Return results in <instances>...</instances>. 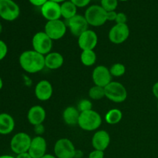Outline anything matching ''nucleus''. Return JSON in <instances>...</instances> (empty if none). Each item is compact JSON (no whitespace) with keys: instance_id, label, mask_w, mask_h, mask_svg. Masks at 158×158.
I'll return each instance as SVG.
<instances>
[{"instance_id":"obj_30","label":"nucleus","mask_w":158,"mask_h":158,"mask_svg":"<svg viewBox=\"0 0 158 158\" xmlns=\"http://www.w3.org/2000/svg\"><path fill=\"white\" fill-rule=\"evenodd\" d=\"M115 22L117 24H127V17L126 14L123 13V12H119V13H117Z\"/></svg>"},{"instance_id":"obj_7","label":"nucleus","mask_w":158,"mask_h":158,"mask_svg":"<svg viewBox=\"0 0 158 158\" xmlns=\"http://www.w3.org/2000/svg\"><path fill=\"white\" fill-rule=\"evenodd\" d=\"M53 151L57 158H74L77 150L69 139L60 138L55 143Z\"/></svg>"},{"instance_id":"obj_16","label":"nucleus","mask_w":158,"mask_h":158,"mask_svg":"<svg viewBox=\"0 0 158 158\" xmlns=\"http://www.w3.org/2000/svg\"><path fill=\"white\" fill-rule=\"evenodd\" d=\"M35 96L40 101H47L52 97L53 88L49 81L42 80L37 83L35 86Z\"/></svg>"},{"instance_id":"obj_43","label":"nucleus","mask_w":158,"mask_h":158,"mask_svg":"<svg viewBox=\"0 0 158 158\" xmlns=\"http://www.w3.org/2000/svg\"><path fill=\"white\" fill-rule=\"evenodd\" d=\"M118 1H122V2H126V1H127V0H118Z\"/></svg>"},{"instance_id":"obj_9","label":"nucleus","mask_w":158,"mask_h":158,"mask_svg":"<svg viewBox=\"0 0 158 158\" xmlns=\"http://www.w3.org/2000/svg\"><path fill=\"white\" fill-rule=\"evenodd\" d=\"M19 6L12 0H0V17L6 21L12 22L19 16Z\"/></svg>"},{"instance_id":"obj_18","label":"nucleus","mask_w":158,"mask_h":158,"mask_svg":"<svg viewBox=\"0 0 158 158\" xmlns=\"http://www.w3.org/2000/svg\"><path fill=\"white\" fill-rule=\"evenodd\" d=\"M46 117V113L44 108L40 105L32 106L27 113V120L32 126L42 124Z\"/></svg>"},{"instance_id":"obj_20","label":"nucleus","mask_w":158,"mask_h":158,"mask_svg":"<svg viewBox=\"0 0 158 158\" xmlns=\"http://www.w3.org/2000/svg\"><path fill=\"white\" fill-rule=\"evenodd\" d=\"M15 123L13 117L9 114H0V134L8 135L14 131Z\"/></svg>"},{"instance_id":"obj_22","label":"nucleus","mask_w":158,"mask_h":158,"mask_svg":"<svg viewBox=\"0 0 158 158\" xmlns=\"http://www.w3.org/2000/svg\"><path fill=\"white\" fill-rule=\"evenodd\" d=\"M77 12V7L71 1H66L61 5V15L62 17L67 20L70 19L75 16Z\"/></svg>"},{"instance_id":"obj_4","label":"nucleus","mask_w":158,"mask_h":158,"mask_svg":"<svg viewBox=\"0 0 158 158\" xmlns=\"http://www.w3.org/2000/svg\"><path fill=\"white\" fill-rule=\"evenodd\" d=\"M106 13L107 12L101 6L93 5L86 9L84 16L88 24L94 27H99L107 21Z\"/></svg>"},{"instance_id":"obj_19","label":"nucleus","mask_w":158,"mask_h":158,"mask_svg":"<svg viewBox=\"0 0 158 158\" xmlns=\"http://www.w3.org/2000/svg\"><path fill=\"white\" fill-rule=\"evenodd\" d=\"M64 63L63 55L58 52H50L45 56V66L49 69L55 70L62 67Z\"/></svg>"},{"instance_id":"obj_23","label":"nucleus","mask_w":158,"mask_h":158,"mask_svg":"<svg viewBox=\"0 0 158 158\" xmlns=\"http://www.w3.org/2000/svg\"><path fill=\"white\" fill-rule=\"evenodd\" d=\"M123 119V113L117 108H114L108 111L105 115V121L110 125H115L120 123Z\"/></svg>"},{"instance_id":"obj_27","label":"nucleus","mask_w":158,"mask_h":158,"mask_svg":"<svg viewBox=\"0 0 158 158\" xmlns=\"http://www.w3.org/2000/svg\"><path fill=\"white\" fill-rule=\"evenodd\" d=\"M118 6V0H101V6L106 11H115Z\"/></svg>"},{"instance_id":"obj_28","label":"nucleus","mask_w":158,"mask_h":158,"mask_svg":"<svg viewBox=\"0 0 158 158\" xmlns=\"http://www.w3.org/2000/svg\"><path fill=\"white\" fill-rule=\"evenodd\" d=\"M92 108V102L89 100H87V99H83V100H80L78 103V106H77V109L79 110L80 113L91 110H93Z\"/></svg>"},{"instance_id":"obj_3","label":"nucleus","mask_w":158,"mask_h":158,"mask_svg":"<svg viewBox=\"0 0 158 158\" xmlns=\"http://www.w3.org/2000/svg\"><path fill=\"white\" fill-rule=\"evenodd\" d=\"M105 97L114 103H123L127 97L126 87L120 82L111 81L104 87Z\"/></svg>"},{"instance_id":"obj_29","label":"nucleus","mask_w":158,"mask_h":158,"mask_svg":"<svg viewBox=\"0 0 158 158\" xmlns=\"http://www.w3.org/2000/svg\"><path fill=\"white\" fill-rule=\"evenodd\" d=\"M8 53L7 44L3 40H0V61L6 58Z\"/></svg>"},{"instance_id":"obj_33","label":"nucleus","mask_w":158,"mask_h":158,"mask_svg":"<svg viewBox=\"0 0 158 158\" xmlns=\"http://www.w3.org/2000/svg\"><path fill=\"white\" fill-rule=\"evenodd\" d=\"M34 132L36 134V136H42L43 133L45 132V127L43 124H39L36 126H34Z\"/></svg>"},{"instance_id":"obj_17","label":"nucleus","mask_w":158,"mask_h":158,"mask_svg":"<svg viewBox=\"0 0 158 158\" xmlns=\"http://www.w3.org/2000/svg\"><path fill=\"white\" fill-rule=\"evenodd\" d=\"M110 143V136L104 130L97 131L92 137V146L94 150L105 151Z\"/></svg>"},{"instance_id":"obj_36","label":"nucleus","mask_w":158,"mask_h":158,"mask_svg":"<svg viewBox=\"0 0 158 158\" xmlns=\"http://www.w3.org/2000/svg\"><path fill=\"white\" fill-rule=\"evenodd\" d=\"M152 92L154 97L158 100V82L155 83L152 87Z\"/></svg>"},{"instance_id":"obj_13","label":"nucleus","mask_w":158,"mask_h":158,"mask_svg":"<svg viewBox=\"0 0 158 158\" xmlns=\"http://www.w3.org/2000/svg\"><path fill=\"white\" fill-rule=\"evenodd\" d=\"M98 43V36L94 31L87 29L78 37L79 47L83 50H94Z\"/></svg>"},{"instance_id":"obj_6","label":"nucleus","mask_w":158,"mask_h":158,"mask_svg":"<svg viewBox=\"0 0 158 158\" xmlns=\"http://www.w3.org/2000/svg\"><path fill=\"white\" fill-rule=\"evenodd\" d=\"M32 138L25 132L15 134L12 137L10 141V148L13 153L16 154H23L29 151Z\"/></svg>"},{"instance_id":"obj_8","label":"nucleus","mask_w":158,"mask_h":158,"mask_svg":"<svg viewBox=\"0 0 158 158\" xmlns=\"http://www.w3.org/2000/svg\"><path fill=\"white\" fill-rule=\"evenodd\" d=\"M67 30L66 23L61 19L47 21L44 27V32L52 40H59L63 38Z\"/></svg>"},{"instance_id":"obj_15","label":"nucleus","mask_w":158,"mask_h":158,"mask_svg":"<svg viewBox=\"0 0 158 158\" xmlns=\"http://www.w3.org/2000/svg\"><path fill=\"white\" fill-rule=\"evenodd\" d=\"M47 143L43 136H35L32 138L30 148L28 153L32 158H41L46 154Z\"/></svg>"},{"instance_id":"obj_34","label":"nucleus","mask_w":158,"mask_h":158,"mask_svg":"<svg viewBox=\"0 0 158 158\" xmlns=\"http://www.w3.org/2000/svg\"><path fill=\"white\" fill-rule=\"evenodd\" d=\"M117 15V13L115 11L107 12V13H106V19H107V21H115Z\"/></svg>"},{"instance_id":"obj_35","label":"nucleus","mask_w":158,"mask_h":158,"mask_svg":"<svg viewBox=\"0 0 158 158\" xmlns=\"http://www.w3.org/2000/svg\"><path fill=\"white\" fill-rule=\"evenodd\" d=\"M29 2L35 6H43L49 0H29Z\"/></svg>"},{"instance_id":"obj_12","label":"nucleus","mask_w":158,"mask_h":158,"mask_svg":"<svg viewBox=\"0 0 158 158\" xmlns=\"http://www.w3.org/2000/svg\"><path fill=\"white\" fill-rule=\"evenodd\" d=\"M66 26L69 28L72 35L79 37L83 32L87 30L89 24L85 16L81 15H76L70 19L67 20Z\"/></svg>"},{"instance_id":"obj_1","label":"nucleus","mask_w":158,"mask_h":158,"mask_svg":"<svg viewBox=\"0 0 158 158\" xmlns=\"http://www.w3.org/2000/svg\"><path fill=\"white\" fill-rule=\"evenodd\" d=\"M20 66L28 73H36L43 70L45 66V56L33 49L22 52L19 58Z\"/></svg>"},{"instance_id":"obj_24","label":"nucleus","mask_w":158,"mask_h":158,"mask_svg":"<svg viewBox=\"0 0 158 158\" xmlns=\"http://www.w3.org/2000/svg\"><path fill=\"white\" fill-rule=\"evenodd\" d=\"M97 54L94 50H83L80 55V60L85 66H92L97 62Z\"/></svg>"},{"instance_id":"obj_14","label":"nucleus","mask_w":158,"mask_h":158,"mask_svg":"<svg viewBox=\"0 0 158 158\" xmlns=\"http://www.w3.org/2000/svg\"><path fill=\"white\" fill-rule=\"evenodd\" d=\"M41 13L47 21L60 19L61 18V5L49 0L41 6Z\"/></svg>"},{"instance_id":"obj_38","label":"nucleus","mask_w":158,"mask_h":158,"mask_svg":"<svg viewBox=\"0 0 158 158\" xmlns=\"http://www.w3.org/2000/svg\"><path fill=\"white\" fill-rule=\"evenodd\" d=\"M41 158H57V157H56L55 155H52V154H45V155L43 156V157H41Z\"/></svg>"},{"instance_id":"obj_5","label":"nucleus","mask_w":158,"mask_h":158,"mask_svg":"<svg viewBox=\"0 0 158 158\" xmlns=\"http://www.w3.org/2000/svg\"><path fill=\"white\" fill-rule=\"evenodd\" d=\"M52 41L45 32L40 31L32 36V46L34 51L43 56L51 52L52 48Z\"/></svg>"},{"instance_id":"obj_37","label":"nucleus","mask_w":158,"mask_h":158,"mask_svg":"<svg viewBox=\"0 0 158 158\" xmlns=\"http://www.w3.org/2000/svg\"><path fill=\"white\" fill-rule=\"evenodd\" d=\"M15 158H32V157L29 155V153L26 152V153H23V154H17Z\"/></svg>"},{"instance_id":"obj_32","label":"nucleus","mask_w":158,"mask_h":158,"mask_svg":"<svg viewBox=\"0 0 158 158\" xmlns=\"http://www.w3.org/2000/svg\"><path fill=\"white\" fill-rule=\"evenodd\" d=\"M69 1L72 2L74 5H76L77 7L83 8L87 6L90 2L91 0H69Z\"/></svg>"},{"instance_id":"obj_10","label":"nucleus","mask_w":158,"mask_h":158,"mask_svg":"<svg viewBox=\"0 0 158 158\" xmlns=\"http://www.w3.org/2000/svg\"><path fill=\"white\" fill-rule=\"evenodd\" d=\"M130 36V28L127 24H116L110 29L108 38L112 43L122 44Z\"/></svg>"},{"instance_id":"obj_41","label":"nucleus","mask_w":158,"mask_h":158,"mask_svg":"<svg viewBox=\"0 0 158 158\" xmlns=\"http://www.w3.org/2000/svg\"><path fill=\"white\" fill-rule=\"evenodd\" d=\"M50 1L55 2H57V3H60V2H66V0H50Z\"/></svg>"},{"instance_id":"obj_21","label":"nucleus","mask_w":158,"mask_h":158,"mask_svg":"<svg viewBox=\"0 0 158 158\" xmlns=\"http://www.w3.org/2000/svg\"><path fill=\"white\" fill-rule=\"evenodd\" d=\"M80 115V112L77 109V107L67 106L63 112V121L66 124L69 125V126L78 125Z\"/></svg>"},{"instance_id":"obj_31","label":"nucleus","mask_w":158,"mask_h":158,"mask_svg":"<svg viewBox=\"0 0 158 158\" xmlns=\"http://www.w3.org/2000/svg\"><path fill=\"white\" fill-rule=\"evenodd\" d=\"M88 158H104V151L94 150L89 153Z\"/></svg>"},{"instance_id":"obj_44","label":"nucleus","mask_w":158,"mask_h":158,"mask_svg":"<svg viewBox=\"0 0 158 158\" xmlns=\"http://www.w3.org/2000/svg\"><path fill=\"white\" fill-rule=\"evenodd\" d=\"M157 109H158V103H157Z\"/></svg>"},{"instance_id":"obj_26","label":"nucleus","mask_w":158,"mask_h":158,"mask_svg":"<svg viewBox=\"0 0 158 158\" xmlns=\"http://www.w3.org/2000/svg\"><path fill=\"white\" fill-rule=\"evenodd\" d=\"M110 72L112 77H120L124 75L126 73V67L123 63H116L110 66Z\"/></svg>"},{"instance_id":"obj_42","label":"nucleus","mask_w":158,"mask_h":158,"mask_svg":"<svg viewBox=\"0 0 158 158\" xmlns=\"http://www.w3.org/2000/svg\"><path fill=\"white\" fill-rule=\"evenodd\" d=\"M2 29H3L2 25V23H0V34H1L2 32Z\"/></svg>"},{"instance_id":"obj_39","label":"nucleus","mask_w":158,"mask_h":158,"mask_svg":"<svg viewBox=\"0 0 158 158\" xmlns=\"http://www.w3.org/2000/svg\"><path fill=\"white\" fill-rule=\"evenodd\" d=\"M0 158H15L13 156L7 155V154H4V155H0Z\"/></svg>"},{"instance_id":"obj_25","label":"nucleus","mask_w":158,"mask_h":158,"mask_svg":"<svg viewBox=\"0 0 158 158\" xmlns=\"http://www.w3.org/2000/svg\"><path fill=\"white\" fill-rule=\"evenodd\" d=\"M89 98L94 100H102V99L105 97L104 87L94 85V86H92V87L89 89Z\"/></svg>"},{"instance_id":"obj_40","label":"nucleus","mask_w":158,"mask_h":158,"mask_svg":"<svg viewBox=\"0 0 158 158\" xmlns=\"http://www.w3.org/2000/svg\"><path fill=\"white\" fill-rule=\"evenodd\" d=\"M2 87H3V80L2 79V77H0V90L2 89Z\"/></svg>"},{"instance_id":"obj_11","label":"nucleus","mask_w":158,"mask_h":158,"mask_svg":"<svg viewBox=\"0 0 158 158\" xmlns=\"http://www.w3.org/2000/svg\"><path fill=\"white\" fill-rule=\"evenodd\" d=\"M92 80L94 85L102 87H105L112 81L110 69L103 65H99L96 66L93 70Z\"/></svg>"},{"instance_id":"obj_2","label":"nucleus","mask_w":158,"mask_h":158,"mask_svg":"<svg viewBox=\"0 0 158 158\" xmlns=\"http://www.w3.org/2000/svg\"><path fill=\"white\" fill-rule=\"evenodd\" d=\"M102 124V117L99 113L95 110L85 111L80 113L78 121V126L83 131H97Z\"/></svg>"}]
</instances>
